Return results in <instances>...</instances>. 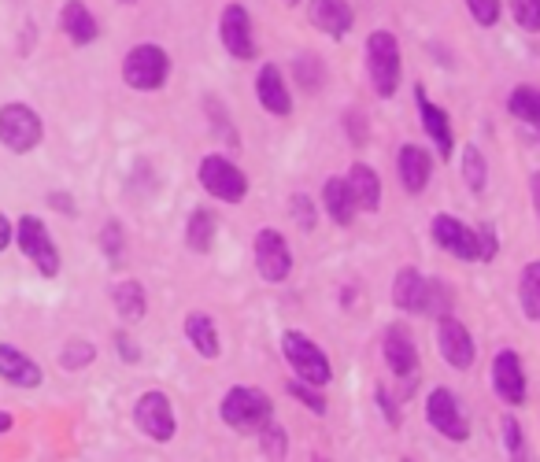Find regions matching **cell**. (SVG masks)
Segmentation results:
<instances>
[{
  "label": "cell",
  "instance_id": "cell-1",
  "mask_svg": "<svg viewBox=\"0 0 540 462\" xmlns=\"http://www.w3.org/2000/svg\"><path fill=\"white\" fill-rule=\"evenodd\" d=\"M393 304L400 307L404 315L441 318V315H452L455 292L444 278H426V274H418L415 267H404V270H396V278H393Z\"/></svg>",
  "mask_w": 540,
  "mask_h": 462
},
{
  "label": "cell",
  "instance_id": "cell-2",
  "mask_svg": "<svg viewBox=\"0 0 540 462\" xmlns=\"http://www.w3.org/2000/svg\"><path fill=\"white\" fill-rule=\"evenodd\" d=\"M430 233L437 248H444L448 256L467 259V263H492L500 252V237L489 226H470V222L455 219V215H433Z\"/></svg>",
  "mask_w": 540,
  "mask_h": 462
},
{
  "label": "cell",
  "instance_id": "cell-3",
  "mask_svg": "<svg viewBox=\"0 0 540 462\" xmlns=\"http://www.w3.org/2000/svg\"><path fill=\"white\" fill-rule=\"evenodd\" d=\"M367 78H370V89H374L381 100L396 97L400 78H404V56H400L396 34H389V30H374V34L367 37Z\"/></svg>",
  "mask_w": 540,
  "mask_h": 462
},
{
  "label": "cell",
  "instance_id": "cell-4",
  "mask_svg": "<svg viewBox=\"0 0 540 462\" xmlns=\"http://www.w3.org/2000/svg\"><path fill=\"white\" fill-rule=\"evenodd\" d=\"M222 422L237 433H259L274 418V403H270L267 392L248 389V385H237L222 396Z\"/></svg>",
  "mask_w": 540,
  "mask_h": 462
},
{
  "label": "cell",
  "instance_id": "cell-5",
  "mask_svg": "<svg viewBox=\"0 0 540 462\" xmlns=\"http://www.w3.org/2000/svg\"><path fill=\"white\" fill-rule=\"evenodd\" d=\"M282 352H285V359H289V366H293V374L300 377V381H307V385H319V389H322V385H330L333 366H330V359H326V352H322L311 337H304V333L289 329V333L282 337Z\"/></svg>",
  "mask_w": 540,
  "mask_h": 462
},
{
  "label": "cell",
  "instance_id": "cell-6",
  "mask_svg": "<svg viewBox=\"0 0 540 462\" xmlns=\"http://www.w3.org/2000/svg\"><path fill=\"white\" fill-rule=\"evenodd\" d=\"M167 74H171V60H167V52L160 45H134L130 56L123 63V78L126 86L137 89V93H152V89H163L167 82Z\"/></svg>",
  "mask_w": 540,
  "mask_h": 462
},
{
  "label": "cell",
  "instance_id": "cell-7",
  "mask_svg": "<svg viewBox=\"0 0 540 462\" xmlns=\"http://www.w3.org/2000/svg\"><path fill=\"white\" fill-rule=\"evenodd\" d=\"M41 134H45L41 115L30 104H4L0 108V145L8 152H19V156L34 152L41 145Z\"/></svg>",
  "mask_w": 540,
  "mask_h": 462
},
{
  "label": "cell",
  "instance_id": "cell-8",
  "mask_svg": "<svg viewBox=\"0 0 540 462\" xmlns=\"http://www.w3.org/2000/svg\"><path fill=\"white\" fill-rule=\"evenodd\" d=\"M200 185L208 189L215 200H226V204H241L248 196V178L245 171L237 167L234 159L226 156H204L200 159Z\"/></svg>",
  "mask_w": 540,
  "mask_h": 462
},
{
  "label": "cell",
  "instance_id": "cell-9",
  "mask_svg": "<svg viewBox=\"0 0 540 462\" xmlns=\"http://www.w3.org/2000/svg\"><path fill=\"white\" fill-rule=\"evenodd\" d=\"M426 422H430L444 440H452V444H467L470 440V422L463 418V407H459L452 389L430 392V400H426Z\"/></svg>",
  "mask_w": 540,
  "mask_h": 462
},
{
  "label": "cell",
  "instance_id": "cell-10",
  "mask_svg": "<svg viewBox=\"0 0 540 462\" xmlns=\"http://www.w3.org/2000/svg\"><path fill=\"white\" fill-rule=\"evenodd\" d=\"M15 233H19L23 256L34 259L37 270H41L45 278H56V274H60V252H56V244H52L49 230H45V222L34 219V215H23L19 226H15Z\"/></svg>",
  "mask_w": 540,
  "mask_h": 462
},
{
  "label": "cell",
  "instance_id": "cell-11",
  "mask_svg": "<svg viewBox=\"0 0 540 462\" xmlns=\"http://www.w3.org/2000/svg\"><path fill=\"white\" fill-rule=\"evenodd\" d=\"M437 348H441L444 363L452 370H470L474 359H478V344H474V333H470L455 315L437 318Z\"/></svg>",
  "mask_w": 540,
  "mask_h": 462
},
{
  "label": "cell",
  "instance_id": "cell-12",
  "mask_svg": "<svg viewBox=\"0 0 540 462\" xmlns=\"http://www.w3.org/2000/svg\"><path fill=\"white\" fill-rule=\"evenodd\" d=\"M219 37L234 60H252L256 56V34H252V15L245 4H226L219 19Z\"/></svg>",
  "mask_w": 540,
  "mask_h": 462
},
{
  "label": "cell",
  "instance_id": "cell-13",
  "mask_svg": "<svg viewBox=\"0 0 540 462\" xmlns=\"http://www.w3.org/2000/svg\"><path fill=\"white\" fill-rule=\"evenodd\" d=\"M134 418H137V429H141L145 437L160 440V444H167V440L174 437V407L171 400H167V392L160 389L145 392L134 407Z\"/></svg>",
  "mask_w": 540,
  "mask_h": 462
},
{
  "label": "cell",
  "instance_id": "cell-14",
  "mask_svg": "<svg viewBox=\"0 0 540 462\" xmlns=\"http://www.w3.org/2000/svg\"><path fill=\"white\" fill-rule=\"evenodd\" d=\"M381 355H385V366H389L400 381H407V389H411V385H415V377H418V348H415L411 329H404V326L385 329Z\"/></svg>",
  "mask_w": 540,
  "mask_h": 462
},
{
  "label": "cell",
  "instance_id": "cell-15",
  "mask_svg": "<svg viewBox=\"0 0 540 462\" xmlns=\"http://www.w3.org/2000/svg\"><path fill=\"white\" fill-rule=\"evenodd\" d=\"M492 389L500 392V400L507 407H522L526 403V366H522V355L504 348L492 359Z\"/></svg>",
  "mask_w": 540,
  "mask_h": 462
},
{
  "label": "cell",
  "instance_id": "cell-16",
  "mask_svg": "<svg viewBox=\"0 0 540 462\" xmlns=\"http://www.w3.org/2000/svg\"><path fill=\"white\" fill-rule=\"evenodd\" d=\"M256 270L263 281H285L293 270V252L278 230L256 233Z\"/></svg>",
  "mask_w": 540,
  "mask_h": 462
},
{
  "label": "cell",
  "instance_id": "cell-17",
  "mask_svg": "<svg viewBox=\"0 0 540 462\" xmlns=\"http://www.w3.org/2000/svg\"><path fill=\"white\" fill-rule=\"evenodd\" d=\"M415 104H418V115H422V130H426L430 141L437 145V156L452 159L455 156V134H452V122H448V111H444L441 104H433L422 86H415Z\"/></svg>",
  "mask_w": 540,
  "mask_h": 462
},
{
  "label": "cell",
  "instance_id": "cell-18",
  "mask_svg": "<svg viewBox=\"0 0 540 462\" xmlns=\"http://www.w3.org/2000/svg\"><path fill=\"white\" fill-rule=\"evenodd\" d=\"M396 178L404 185V193H411V196L426 193V185H430V178H433V156L426 148L404 145L396 152Z\"/></svg>",
  "mask_w": 540,
  "mask_h": 462
},
{
  "label": "cell",
  "instance_id": "cell-19",
  "mask_svg": "<svg viewBox=\"0 0 540 462\" xmlns=\"http://www.w3.org/2000/svg\"><path fill=\"white\" fill-rule=\"evenodd\" d=\"M307 19H311L315 30H322L333 41H341L352 30V23H356V12H352L348 0H311L307 4Z\"/></svg>",
  "mask_w": 540,
  "mask_h": 462
},
{
  "label": "cell",
  "instance_id": "cell-20",
  "mask_svg": "<svg viewBox=\"0 0 540 462\" xmlns=\"http://www.w3.org/2000/svg\"><path fill=\"white\" fill-rule=\"evenodd\" d=\"M256 97H259V104H263V111L278 115V119H285V115L293 111V97H289V86H285L282 67H274V63H263V67H259Z\"/></svg>",
  "mask_w": 540,
  "mask_h": 462
},
{
  "label": "cell",
  "instance_id": "cell-21",
  "mask_svg": "<svg viewBox=\"0 0 540 462\" xmlns=\"http://www.w3.org/2000/svg\"><path fill=\"white\" fill-rule=\"evenodd\" d=\"M0 377L15 389H37L41 385V366L19 348H12V344H0Z\"/></svg>",
  "mask_w": 540,
  "mask_h": 462
},
{
  "label": "cell",
  "instance_id": "cell-22",
  "mask_svg": "<svg viewBox=\"0 0 540 462\" xmlns=\"http://www.w3.org/2000/svg\"><path fill=\"white\" fill-rule=\"evenodd\" d=\"M322 207H326V215H330L337 226H352L359 215V204L348 182L344 178H330V182L322 185Z\"/></svg>",
  "mask_w": 540,
  "mask_h": 462
},
{
  "label": "cell",
  "instance_id": "cell-23",
  "mask_svg": "<svg viewBox=\"0 0 540 462\" xmlns=\"http://www.w3.org/2000/svg\"><path fill=\"white\" fill-rule=\"evenodd\" d=\"M344 182H348V189H352V196H356L359 211H378L381 207V178L370 163H352Z\"/></svg>",
  "mask_w": 540,
  "mask_h": 462
},
{
  "label": "cell",
  "instance_id": "cell-24",
  "mask_svg": "<svg viewBox=\"0 0 540 462\" xmlns=\"http://www.w3.org/2000/svg\"><path fill=\"white\" fill-rule=\"evenodd\" d=\"M60 26L74 45H89V41L97 37V19H93V12H89L82 0H67V4H63Z\"/></svg>",
  "mask_w": 540,
  "mask_h": 462
},
{
  "label": "cell",
  "instance_id": "cell-25",
  "mask_svg": "<svg viewBox=\"0 0 540 462\" xmlns=\"http://www.w3.org/2000/svg\"><path fill=\"white\" fill-rule=\"evenodd\" d=\"M185 337H189V344H193L204 359H215V355L222 352V348H219V329H215L211 315H204V311H193V315L185 318Z\"/></svg>",
  "mask_w": 540,
  "mask_h": 462
},
{
  "label": "cell",
  "instance_id": "cell-26",
  "mask_svg": "<svg viewBox=\"0 0 540 462\" xmlns=\"http://www.w3.org/2000/svg\"><path fill=\"white\" fill-rule=\"evenodd\" d=\"M507 111H511L518 122H526L529 130L537 134V141H540V89H533V86L511 89V97H507Z\"/></svg>",
  "mask_w": 540,
  "mask_h": 462
},
{
  "label": "cell",
  "instance_id": "cell-27",
  "mask_svg": "<svg viewBox=\"0 0 540 462\" xmlns=\"http://www.w3.org/2000/svg\"><path fill=\"white\" fill-rule=\"evenodd\" d=\"M518 304H522V315L529 322H540V259L522 267V278H518Z\"/></svg>",
  "mask_w": 540,
  "mask_h": 462
},
{
  "label": "cell",
  "instance_id": "cell-28",
  "mask_svg": "<svg viewBox=\"0 0 540 462\" xmlns=\"http://www.w3.org/2000/svg\"><path fill=\"white\" fill-rule=\"evenodd\" d=\"M111 300H115V311L126 322H141L145 318V289H141V281H119L115 292H111Z\"/></svg>",
  "mask_w": 540,
  "mask_h": 462
},
{
  "label": "cell",
  "instance_id": "cell-29",
  "mask_svg": "<svg viewBox=\"0 0 540 462\" xmlns=\"http://www.w3.org/2000/svg\"><path fill=\"white\" fill-rule=\"evenodd\" d=\"M463 182L470 193H485V185H489V163L478 145H463Z\"/></svg>",
  "mask_w": 540,
  "mask_h": 462
},
{
  "label": "cell",
  "instance_id": "cell-30",
  "mask_svg": "<svg viewBox=\"0 0 540 462\" xmlns=\"http://www.w3.org/2000/svg\"><path fill=\"white\" fill-rule=\"evenodd\" d=\"M185 241H189L193 252H211V244H215V219H211V211H193L189 215Z\"/></svg>",
  "mask_w": 540,
  "mask_h": 462
},
{
  "label": "cell",
  "instance_id": "cell-31",
  "mask_svg": "<svg viewBox=\"0 0 540 462\" xmlns=\"http://www.w3.org/2000/svg\"><path fill=\"white\" fill-rule=\"evenodd\" d=\"M507 8L526 34H540V0H507Z\"/></svg>",
  "mask_w": 540,
  "mask_h": 462
},
{
  "label": "cell",
  "instance_id": "cell-32",
  "mask_svg": "<svg viewBox=\"0 0 540 462\" xmlns=\"http://www.w3.org/2000/svg\"><path fill=\"white\" fill-rule=\"evenodd\" d=\"M289 396H296L307 411L326 414V396L319 392V385H307V381H300V377H296V381H289Z\"/></svg>",
  "mask_w": 540,
  "mask_h": 462
},
{
  "label": "cell",
  "instance_id": "cell-33",
  "mask_svg": "<svg viewBox=\"0 0 540 462\" xmlns=\"http://www.w3.org/2000/svg\"><path fill=\"white\" fill-rule=\"evenodd\" d=\"M504 444H507V455L511 459H526L529 451H526V437H522V426H518V418L515 414H504Z\"/></svg>",
  "mask_w": 540,
  "mask_h": 462
},
{
  "label": "cell",
  "instance_id": "cell-34",
  "mask_svg": "<svg viewBox=\"0 0 540 462\" xmlns=\"http://www.w3.org/2000/svg\"><path fill=\"white\" fill-rule=\"evenodd\" d=\"M467 8L478 26H496L500 12H504V0H467Z\"/></svg>",
  "mask_w": 540,
  "mask_h": 462
},
{
  "label": "cell",
  "instance_id": "cell-35",
  "mask_svg": "<svg viewBox=\"0 0 540 462\" xmlns=\"http://www.w3.org/2000/svg\"><path fill=\"white\" fill-rule=\"evenodd\" d=\"M296 78H300V86L304 89H319L322 86V63L311 60V56H300V60H296Z\"/></svg>",
  "mask_w": 540,
  "mask_h": 462
},
{
  "label": "cell",
  "instance_id": "cell-36",
  "mask_svg": "<svg viewBox=\"0 0 540 462\" xmlns=\"http://www.w3.org/2000/svg\"><path fill=\"white\" fill-rule=\"evenodd\" d=\"M259 433H263V451H267V455H285L289 440H285V429H282V426L267 422V426L259 429Z\"/></svg>",
  "mask_w": 540,
  "mask_h": 462
},
{
  "label": "cell",
  "instance_id": "cell-37",
  "mask_svg": "<svg viewBox=\"0 0 540 462\" xmlns=\"http://www.w3.org/2000/svg\"><path fill=\"white\" fill-rule=\"evenodd\" d=\"M93 359V344H86V341H74L67 352L60 355V363L67 366V370H78L82 363H89Z\"/></svg>",
  "mask_w": 540,
  "mask_h": 462
},
{
  "label": "cell",
  "instance_id": "cell-38",
  "mask_svg": "<svg viewBox=\"0 0 540 462\" xmlns=\"http://www.w3.org/2000/svg\"><path fill=\"white\" fill-rule=\"evenodd\" d=\"M100 244H104V252H108L111 259L123 256V230H119V222H108V226H104V233H100Z\"/></svg>",
  "mask_w": 540,
  "mask_h": 462
},
{
  "label": "cell",
  "instance_id": "cell-39",
  "mask_svg": "<svg viewBox=\"0 0 540 462\" xmlns=\"http://www.w3.org/2000/svg\"><path fill=\"white\" fill-rule=\"evenodd\" d=\"M293 215L300 222V230H315V207H311V200L304 193L293 196Z\"/></svg>",
  "mask_w": 540,
  "mask_h": 462
},
{
  "label": "cell",
  "instance_id": "cell-40",
  "mask_svg": "<svg viewBox=\"0 0 540 462\" xmlns=\"http://www.w3.org/2000/svg\"><path fill=\"white\" fill-rule=\"evenodd\" d=\"M374 400L381 403V411H385V418H389V426H400V411H396V400L389 396V389H374Z\"/></svg>",
  "mask_w": 540,
  "mask_h": 462
},
{
  "label": "cell",
  "instance_id": "cell-41",
  "mask_svg": "<svg viewBox=\"0 0 540 462\" xmlns=\"http://www.w3.org/2000/svg\"><path fill=\"white\" fill-rule=\"evenodd\" d=\"M348 126H352V145H367V122L359 111H348Z\"/></svg>",
  "mask_w": 540,
  "mask_h": 462
},
{
  "label": "cell",
  "instance_id": "cell-42",
  "mask_svg": "<svg viewBox=\"0 0 540 462\" xmlns=\"http://www.w3.org/2000/svg\"><path fill=\"white\" fill-rule=\"evenodd\" d=\"M115 344H119V355H123L126 363H137V348H134V341H130V337H123V333H119V337H115Z\"/></svg>",
  "mask_w": 540,
  "mask_h": 462
},
{
  "label": "cell",
  "instance_id": "cell-43",
  "mask_svg": "<svg viewBox=\"0 0 540 462\" xmlns=\"http://www.w3.org/2000/svg\"><path fill=\"white\" fill-rule=\"evenodd\" d=\"M12 222L4 219V215H0V252H4V248H8V241H12Z\"/></svg>",
  "mask_w": 540,
  "mask_h": 462
},
{
  "label": "cell",
  "instance_id": "cell-44",
  "mask_svg": "<svg viewBox=\"0 0 540 462\" xmlns=\"http://www.w3.org/2000/svg\"><path fill=\"white\" fill-rule=\"evenodd\" d=\"M529 193H533V207H537V219H540V171H533V178H529Z\"/></svg>",
  "mask_w": 540,
  "mask_h": 462
},
{
  "label": "cell",
  "instance_id": "cell-45",
  "mask_svg": "<svg viewBox=\"0 0 540 462\" xmlns=\"http://www.w3.org/2000/svg\"><path fill=\"white\" fill-rule=\"evenodd\" d=\"M8 429H12V414H4V411H0V437H4Z\"/></svg>",
  "mask_w": 540,
  "mask_h": 462
},
{
  "label": "cell",
  "instance_id": "cell-46",
  "mask_svg": "<svg viewBox=\"0 0 540 462\" xmlns=\"http://www.w3.org/2000/svg\"><path fill=\"white\" fill-rule=\"evenodd\" d=\"M285 4H300V0H285Z\"/></svg>",
  "mask_w": 540,
  "mask_h": 462
},
{
  "label": "cell",
  "instance_id": "cell-47",
  "mask_svg": "<svg viewBox=\"0 0 540 462\" xmlns=\"http://www.w3.org/2000/svg\"><path fill=\"white\" fill-rule=\"evenodd\" d=\"M123 4H134V0H123Z\"/></svg>",
  "mask_w": 540,
  "mask_h": 462
}]
</instances>
